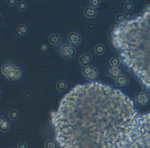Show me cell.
<instances>
[{
	"label": "cell",
	"instance_id": "obj_1",
	"mask_svg": "<svg viewBox=\"0 0 150 148\" xmlns=\"http://www.w3.org/2000/svg\"><path fill=\"white\" fill-rule=\"evenodd\" d=\"M118 90L97 82L76 86L52 113L61 148H114L122 132Z\"/></svg>",
	"mask_w": 150,
	"mask_h": 148
},
{
	"label": "cell",
	"instance_id": "obj_2",
	"mask_svg": "<svg viewBox=\"0 0 150 148\" xmlns=\"http://www.w3.org/2000/svg\"><path fill=\"white\" fill-rule=\"evenodd\" d=\"M112 42L124 65L150 87V9L116 25Z\"/></svg>",
	"mask_w": 150,
	"mask_h": 148
},
{
	"label": "cell",
	"instance_id": "obj_3",
	"mask_svg": "<svg viewBox=\"0 0 150 148\" xmlns=\"http://www.w3.org/2000/svg\"><path fill=\"white\" fill-rule=\"evenodd\" d=\"M115 148H150V126L133 130Z\"/></svg>",
	"mask_w": 150,
	"mask_h": 148
},
{
	"label": "cell",
	"instance_id": "obj_4",
	"mask_svg": "<svg viewBox=\"0 0 150 148\" xmlns=\"http://www.w3.org/2000/svg\"><path fill=\"white\" fill-rule=\"evenodd\" d=\"M1 72L3 75L10 80H19L22 75L21 69L14 65L5 64L1 67Z\"/></svg>",
	"mask_w": 150,
	"mask_h": 148
},
{
	"label": "cell",
	"instance_id": "obj_5",
	"mask_svg": "<svg viewBox=\"0 0 150 148\" xmlns=\"http://www.w3.org/2000/svg\"><path fill=\"white\" fill-rule=\"evenodd\" d=\"M60 54L63 58L68 59L75 56L76 51L74 48L69 44H64L61 46Z\"/></svg>",
	"mask_w": 150,
	"mask_h": 148
},
{
	"label": "cell",
	"instance_id": "obj_6",
	"mask_svg": "<svg viewBox=\"0 0 150 148\" xmlns=\"http://www.w3.org/2000/svg\"><path fill=\"white\" fill-rule=\"evenodd\" d=\"M82 73L86 79L88 80H92L97 76V70L91 66H87L82 69Z\"/></svg>",
	"mask_w": 150,
	"mask_h": 148
},
{
	"label": "cell",
	"instance_id": "obj_7",
	"mask_svg": "<svg viewBox=\"0 0 150 148\" xmlns=\"http://www.w3.org/2000/svg\"><path fill=\"white\" fill-rule=\"evenodd\" d=\"M67 39L71 46L73 48H76L80 44L82 41V37L79 33L72 32L68 35Z\"/></svg>",
	"mask_w": 150,
	"mask_h": 148
},
{
	"label": "cell",
	"instance_id": "obj_8",
	"mask_svg": "<svg viewBox=\"0 0 150 148\" xmlns=\"http://www.w3.org/2000/svg\"><path fill=\"white\" fill-rule=\"evenodd\" d=\"M28 33V29L25 24H21L17 27L15 35L17 37H21L26 35Z\"/></svg>",
	"mask_w": 150,
	"mask_h": 148
},
{
	"label": "cell",
	"instance_id": "obj_9",
	"mask_svg": "<svg viewBox=\"0 0 150 148\" xmlns=\"http://www.w3.org/2000/svg\"><path fill=\"white\" fill-rule=\"evenodd\" d=\"M92 59V56L89 53H86L81 55L79 58V62L82 66H88Z\"/></svg>",
	"mask_w": 150,
	"mask_h": 148
},
{
	"label": "cell",
	"instance_id": "obj_10",
	"mask_svg": "<svg viewBox=\"0 0 150 148\" xmlns=\"http://www.w3.org/2000/svg\"><path fill=\"white\" fill-rule=\"evenodd\" d=\"M48 42L52 45H59L61 43V38L58 34H52L49 36L48 38Z\"/></svg>",
	"mask_w": 150,
	"mask_h": 148
},
{
	"label": "cell",
	"instance_id": "obj_11",
	"mask_svg": "<svg viewBox=\"0 0 150 148\" xmlns=\"http://www.w3.org/2000/svg\"><path fill=\"white\" fill-rule=\"evenodd\" d=\"M84 14L85 16L87 18L90 19L93 18L96 16V10L94 8L88 7L84 9Z\"/></svg>",
	"mask_w": 150,
	"mask_h": 148
},
{
	"label": "cell",
	"instance_id": "obj_12",
	"mask_svg": "<svg viewBox=\"0 0 150 148\" xmlns=\"http://www.w3.org/2000/svg\"><path fill=\"white\" fill-rule=\"evenodd\" d=\"M58 90L60 92H64L66 89L67 87V83L65 80H61L59 81L57 85Z\"/></svg>",
	"mask_w": 150,
	"mask_h": 148
},
{
	"label": "cell",
	"instance_id": "obj_13",
	"mask_svg": "<svg viewBox=\"0 0 150 148\" xmlns=\"http://www.w3.org/2000/svg\"><path fill=\"white\" fill-rule=\"evenodd\" d=\"M104 51V47L101 44H98L94 48L95 53L97 55H101Z\"/></svg>",
	"mask_w": 150,
	"mask_h": 148
},
{
	"label": "cell",
	"instance_id": "obj_14",
	"mask_svg": "<svg viewBox=\"0 0 150 148\" xmlns=\"http://www.w3.org/2000/svg\"><path fill=\"white\" fill-rule=\"evenodd\" d=\"M17 8L20 11H25L28 8V4L24 1H21L17 4Z\"/></svg>",
	"mask_w": 150,
	"mask_h": 148
},
{
	"label": "cell",
	"instance_id": "obj_15",
	"mask_svg": "<svg viewBox=\"0 0 150 148\" xmlns=\"http://www.w3.org/2000/svg\"><path fill=\"white\" fill-rule=\"evenodd\" d=\"M89 4L92 7H97L100 5V1H90Z\"/></svg>",
	"mask_w": 150,
	"mask_h": 148
},
{
	"label": "cell",
	"instance_id": "obj_16",
	"mask_svg": "<svg viewBox=\"0 0 150 148\" xmlns=\"http://www.w3.org/2000/svg\"><path fill=\"white\" fill-rule=\"evenodd\" d=\"M17 3V1L16 0H8L7 1V3L9 6H15Z\"/></svg>",
	"mask_w": 150,
	"mask_h": 148
}]
</instances>
